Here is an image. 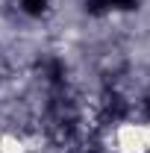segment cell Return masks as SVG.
I'll list each match as a JSON object with an SVG mask.
<instances>
[{
	"label": "cell",
	"instance_id": "6da1fadb",
	"mask_svg": "<svg viewBox=\"0 0 150 153\" xmlns=\"http://www.w3.org/2000/svg\"><path fill=\"white\" fill-rule=\"evenodd\" d=\"M15 3L24 18H44L50 9V0H15Z\"/></svg>",
	"mask_w": 150,
	"mask_h": 153
},
{
	"label": "cell",
	"instance_id": "7a4b0ae2",
	"mask_svg": "<svg viewBox=\"0 0 150 153\" xmlns=\"http://www.w3.org/2000/svg\"><path fill=\"white\" fill-rule=\"evenodd\" d=\"M0 76H3V71H0Z\"/></svg>",
	"mask_w": 150,
	"mask_h": 153
}]
</instances>
